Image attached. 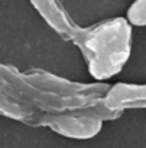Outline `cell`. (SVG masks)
<instances>
[{
    "label": "cell",
    "instance_id": "4",
    "mask_svg": "<svg viewBox=\"0 0 146 148\" xmlns=\"http://www.w3.org/2000/svg\"><path fill=\"white\" fill-rule=\"evenodd\" d=\"M103 103L120 114L124 109H146V84H116L110 85L107 94L103 98Z\"/></svg>",
    "mask_w": 146,
    "mask_h": 148
},
{
    "label": "cell",
    "instance_id": "5",
    "mask_svg": "<svg viewBox=\"0 0 146 148\" xmlns=\"http://www.w3.org/2000/svg\"><path fill=\"white\" fill-rule=\"evenodd\" d=\"M29 1L42 16V19L59 36L68 40L72 39L78 26L71 20V17L68 16V13L58 0H29Z\"/></svg>",
    "mask_w": 146,
    "mask_h": 148
},
{
    "label": "cell",
    "instance_id": "1",
    "mask_svg": "<svg viewBox=\"0 0 146 148\" xmlns=\"http://www.w3.org/2000/svg\"><path fill=\"white\" fill-rule=\"evenodd\" d=\"M108 88L104 82H72L39 69L19 72L0 65V92L39 114L91 112Z\"/></svg>",
    "mask_w": 146,
    "mask_h": 148
},
{
    "label": "cell",
    "instance_id": "6",
    "mask_svg": "<svg viewBox=\"0 0 146 148\" xmlns=\"http://www.w3.org/2000/svg\"><path fill=\"white\" fill-rule=\"evenodd\" d=\"M126 19L130 25L146 26V0H135L127 10Z\"/></svg>",
    "mask_w": 146,
    "mask_h": 148
},
{
    "label": "cell",
    "instance_id": "3",
    "mask_svg": "<svg viewBox=\"0 0 146 148\" xmlns=\"http://www.w3.org/2000/svg\"><path fill=\"white\" fill-rule=\"evenodd\" d=\"M35 127H48L56 134L68 138L87 140L96 137L103 128V121L84 112L42 114Z\"/></svg>",
    "mask_w": 146,
    "mask_h": 148
},
{
    "label": "cell",
    "instance_id": "2",
    "mask_svg": "<svg viewBox=\"0 0 146 148\" xmlns=\"http://www.w3.org/2000/svg\"><path fill=\"white\" fill-rule=\"evenodd\" d=\"M81 50L90 75L98 81L116 76L132 52V25L126 17H113L90 27H77L72 39Z\"/></svg>",
    "mask_w": 146,
    "mask_h": 148
}]
</instances>
